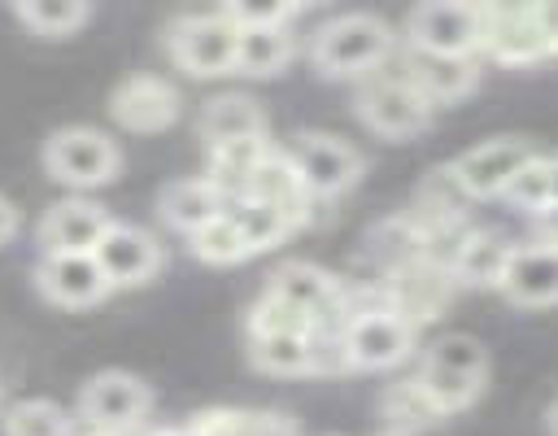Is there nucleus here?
<instances>
[{"label":"nucleus","mask_w":558,"mask_h":436,"mask_svg":"<svg viewBox=\"0 0 558 436\" xmlns=\"http://www.w3.org/2000/svg\"><path fill=\"white\" fill-rule=\"evenodd\" d=\"M414 379L427 388V397L440 405V414H462L466 405H475V397L484 392L488 379V349L466 336V331H449L436 336L423 349V362L414 371Z\"/></svg>","instance_id":"1"},{"label":"nucleus","mask_w":558,"mask_h":436,"mask_svg":"<svg viewBox=\"0 0 558 436\" xmlns=\"http://www.w3.org/2000/svg\"><path fill=\"white\" fill-rule=\"evenodd\" d=\"M392 52V31L375 13H340L323 22L310 39V61L327 78H362L375 74Z\"/></svg>","instance_id":"2"},{"label":"nucleus","mask_w":558,"mask_h":436,"mask_svg":"<svg viewBox=\"0 0 558 436\" xmlns=\"http://www.w3.org/2000/svg\"><path fill=\"white\" fill-rule=\"evenodd\" d=\"M414 323L401 318L392 305H366L353 310L336 336L340 362L353 371H388L414 353Z\"/></svg>","instance_id":"3"},{"label":"nucleus","mask_w":558,"mask_h":436,"mask_svg":"<svg viewBox=\"0 0 558 436\" xmlns=\"http://www.w3.org/2000/svg\"><path fill=\"white\" fill-rule=\"evenodd\" d=\"M270 301H279L288 314H296L310 331H323L331 323L344 327L349 318V301H344V288L336 275H327L323 266H310V262H283L279 270H270L266 279V292Z\"/></svg>","instance_id":"4"},{"label":"nucleus","mask_w":558,"mask_h":436,"mask_svg":"<svg viewBox=\"0 0 558 436\" xmlns=\"http://www.w3.org/2000/svg\"><path fill=\"white\" fill-rule=\"evenodd\" d=\"M235 35L240 31L231 26V17L222 9L218 13H187L166 31V48L183 74L218 78V74L235 70Z\"/></svg>","instance_id":"5"},{"label":"nucleus","mask_w":558,"mask_h":436,"mask_svg":"<svg viewBox=\"0 0 558 436\" xmlns=\"http://www.w3.org/2000/svg\"><path fill=\"white\" fill-rule=\"evenodd\" d=\"M44 166L57 183H70V187H100L118 174L122 166V153L118 144L96 131V126H61L48 148H44Z\"/></svg>","instance_id":"6"},{"label":"nucleus","mask_w":558,"mask_h":436,"mask_svg":"<svg viewBox=\"0 0 558 436\" xmlns=\"http://www.w3.org/2000/svg\"><path fill=\"white\" fill-rule=\"evenodd\" d=\"M536 157V144L527 135H493L475 148H466L462 157L449 161L453 183L462 187L466 201H493L510 187V179Z\"/></svg>","instance_id":"7"},{"label":"nucleus","mask_w":558,"mask_h":436,"mask_svg":"<svg viewBox=\"0 0 558 436\" xmlns=\"http://www.w3.org/2000/svg\"><path fill=\"white\" fill-rule=\"evenodd\" d=\"M405 39L414 52L432 57H480V4L432 0L405 17Z\"/></svg>","instance_id":"8"},{"label":"nucleus","mask_w":558,"mask_h":436,"mask_svg":"<svg viewBox=\"0 0 558 436\" xmlns=\"http://www.w3.org/2000/svg\"><path fill=\"white\" fill-rule=\"evenodd\" d=\"M357 118L384 140H414L432 126V105L401 74H375L357 92Z\"/></svg>","instance_id":"9"},{"label":"nucleus","mask_w":558,"mask_h":436,"mask_svg":"<svg viewBox=\"0 0 558 436\" xmlns=\"http://www.w3.org/2000/svg\"><path fill=\"white\" fill-rule=\"evenodd\" d=\"M78 410L92 427H100V436H122L135 423H144V414L153 410V392L131 371H100L87 379Z\"/></svg>","instance_id":"10"},{"label":"nucleus","mask_w":558,"mask_h":436,"mask_svg":"<svg viewBox=\"0 0 558 436\" xmlns=\"http://www.w3.org/2000/svg\"><path fill=\"white\" fill-rule=\"evenodd\" d=\"M288 157L296 161V170H301V179H305V187H310L314 201L340 196V192H349L362 179V153L349 140L327 135V131L296 135V144H292Z\"/></svg>","instance_id":"11"},{"label":"nucleus","mask_w":558,"mask_h":436,"mask_svg":"<svg viewBox=\"0 0 558 436\" xmlns=\"http://www.w3.org/2000/svg\"><path fill=\"white\" fill-rule=\"evenodd\" d=\"M480 52L501 65H536L545 57V39L532 4H480Z\"/></svg>","instance_id":"12"},{"label":"nucleus","mask_w":558,"mask_h":436,"mask_svg":"<svg viewBox=\"0 0 558 436\" xmlns=\"http://www.w3.org/2000/svg\"><path fill=\"white\" fill-rule=\"evenodd\" d=\"M453 288L458 283H453V275H449L445 262L414 257V262H401V266L388 270V301L384 305H392L401 318H410L418 327V323H432L449 305Z\"/></svg>","instance_id":"13"},{"label":"nucleus","mask_w":558,"mask_h":436,"mask_svg":"<svg viewBox=\"0 0 558 436\" xmlns=\"http://www.w3.org/2000/svg\"><path fill=\"white\" fill-rule=\"evenodd\" d=\"M179 92L170 78L161 74H131L113 87L109 96V113L118 126L135 131V135H153V131H166L174 118H179Z\"/></svg>","instance_id":"14"},{"label":"nucleus","mask_w":558,"mask_h":436,"mask_svg":"<svg viewBox=\"0 0 558 436\" xmlns=\"http://www.w3.org/2000/svg\"><path fill=\"white\" fill-rule=\"evenodd\" d=\"M96 262L109 279V288H140L161 270V244L157 235H148L144 227L131 222H113L105 231V240L96 244Z\"/></svg>","instance_id":"15"},{"label":"nucleus","mask_w":558,"mask_h":436,"mask_svg":"<svg viewBox=\"0 0 558 436\" xmlns=\"http://www.w3.org/2000/svg\"><path fill=\"white\" fill-rule=\"evenodd\" d=\"M501 296L519 310H549L558 305V249L541 240H523L510 253Z\"/></svg>","instance_id":"16"},{"label":"nucleus","mask_w":558,"mask_h":436,"mask_svg":"<svg viewBox=\"0 0 558 436\" xmlns=\"http://www.w3.org/2000/svg\"><path fill=\"white\" fill-rule=\"evenodd\" d=\"M401 78L436 109V105H453L480 87V61L475 57H432V52L410 48L401 61Z\"/></svg>","instance_id":"17"},{"label":"nucleus","mask_w":558,"mask_h":436,"mask_svg":"<svg viewBox=\"0 0 558 436\" xmlns=\"http://www.w3.org/2000/svg\"><path fill=\"white\" fill-rule=\"evenodd\" d=\"M113 227V218L96 205V201H83V196H70V201H57L44 222H39V244L48 253H96V244L105 240V231Z\"/></svg>","instance_id":"18"},{"label":"nucleus","mask_w":558,"mask_h":436,"mask_svg":"<svg viewBox=\"0 0 558 436\" xmlns=\"http://www.w3.org/2000/svg\"><path fill=\"white\" fill-rule=\"evenodd\" d=\"M514 244L497 231L484 227H466V235L458 240L453 257H449V275L458 288H480V292H501L506 266H510Z\"/></svg>","instance_id":"19"},{"label":"nucleus","mask_w":558,"mask_h":436,"mask_svg":"<svg viewBox=\"0 0 558 436\" xmlns=\"http://www.w3.org/2000/svg\"><path fill=\"white\" fill-rule=\"evenodd\" d=\"M240 201H262V205H270L279 214H288L296 227L310 218V205H314V196H310L296 161L288 153H275V148L262 157V166L253 170V179H248V187H244Z\"/></svg>","instance_id":"20"},{"label":"nucleus","mask_w":558,"mask_h":436,"mask_svg":"<svg viewBox=\"0 0 558 436\" xmlns=\"http://www.w3.org/2000/svg\"><path fill=\"white\" fill-rule=\"evenodd\" d=\"M39 288L57 305H96L109 292V279L96 253H48L39 266Z\"/></svg>","instance_id":"21"},{"label":"nucleus","mask_w":558,"mask_h":436,"mask_svg":"<svg viewBox=\"0 0 558 436\" xmlns=\"http://www.w3.org/2000/svg\"><path fill=\"white\" fill-rule=\"evenodd\" d=\"M196 131H201L205 148L235 144V140H266V113H262V105L253 96L227 92V96L205 100V109L196 118Z\"/></svg>","instance_id":"22"},{"label":"nucleus","mask_w":558,"mask_h":436,"mask_svg":"<svg viewBox=\"0 0 558 436\" xmlns=\"http://www.w3.org/2000/svg\"><path fill=\"white\" fill-rule=\"evenodd\" d=\"M157 214H161L174 231L192 235V231H201L205 222H214L218 214H227V196H222L205 174H201V179H174V183L161 187Z\"/></svg>","instance_id":"23"},{"label":"nucleus","mask_w":558,"mask_h":436,"mask_svg":"<svg viewBox=\"0 0 558 436\" xmlns=\"http://www.w3.org/2000/svg\"><path fill=\"white\" fill-rule=\"evenodd\" d=\"M248 358L266 375H310L318 371V336L288 327V331H257L248 336Z\"/></svg>","instance_id":"24"},{"label":"nucleus","mask_w":558,"mask_h":436,"mask_svg":"<svg viewBox=\"0 0 558 436\" xmlns=\"http://www.w3.org/2000/svg\"><path fill=\"white\" fill-rule=\"evenodd\" d=\"M187 436H301L279 410H201L183 427Z\"/></svg>","instance_id":"25"},{"label":"nucleus","mask_w":558,"mask_h":436,"mask_svg":"<svg viewBox=\"0 0 558 436\" xmlns=\"http://www.w3.org/2000/svg\"><path fill=\"white\" fill-rule=\"evenodd\" d=\"M240 31V26H235ZM292 61V31L288 26H244L235 35V70L253 78H270Z\"/></svg>","instance_id":"26"},{"label":"nucleus","mask_w":558,"mask_h":436,"mask_svg":"<svg viewBox=\"0 0 558 436\" xmlns=\"http://www.w3.org/2000/svg\"><path fill=\"white\" fill-rule=\"evenodd\" d=\"M379 414L388 419V432H405V436L445 423L440 405L427 397V388H423L414 375H410V379H392V384L379 392Z\"/></svg>","instance_id":"27"},{"label":"nucleus","mask_w":558,"mask_h":436,"mask_svg":"<svg viewBox=\"0 0 558 436\" xmlns=\"http://www.w3.org/2000/svg\"><path fill=\"white\" fill-rule=\"evenodd\" d=\"M227 209H231V218L240 222L248 253H266V249L283 244V240L296 231V222H292L288 214H279V209H270V205H262V201H231Z\"/></svg>","instance_id":"28"},{"label":"nucleus","mask_w":558,"mask_h":436,"mask_svg":"<svg viewBox=\"0 0 558 436\" xmlns=\"http://www.w3.org/2000/svg\"><path fill=\"white\" fill-rule=\"evenodd\" d=\"M187 244H192V257H201V262H209V266H235V262L253 257L248 244H244L240 222L231 218V209L218 214L214 222H205L201 231H192Z\"/></svg>","instance_id":"29"},{"label":"nucleus","mask_w":558,"mask_h":436,"mask_svg":"<svg viewBox=\"0 0 558 436\" xmlns=\"http://www.w3.org/2000/svg\"><path fill=\"white\" fill-rule=\"evenodd\" d=\"M519 214H527V218H541V214H549L554 209V179H549V153H536L514 179H510V187L501 192Z\"/></svg>","instance_id":"30"},{"label":"nucleus","mask_w":558,"mask_h":436,"mask_svg":"<svg viewBox=\"0 0 558 436\" xmlns=\"http://www.w3.org/2000/svg\"><path fill=\"white\" fill-rule=\"evenodd\" d=\"M13 13H17L35 35H48V39H61V35L78 31V26L92 17V9H87V4H74V0H26V4H17Z\"/></svg>","instance_id":"31"},{"label":"nucleus","mask_w":558,"mask_h":436,"mask_svg":"<svg viewBox=\"0 0 558 436\" xmlns=\"http://www.w3.org/2000/svg\"><path fill=\"white\" fill-rule=\"evenodd\" d=\"M4 436H70V419L52 401H17L4 414Z\"/></svg>","instance_id":"32"},{"label":"nucleus","mask_w":558,"mask_h":436,"mask_svg":"<svg viewBox=\"0 0 558 436\" xmlns=\"http://www.w3.org/2000/svg\"><path fill=\"white\" fill-rule=\"evenodd\" d=\"M231 26H288L296 17V4H227L222 9Z\"/></svg>","instance_id":"33"},{"label":"nucleus","mask_w":558,"mask_h":436,"mask_svg":"<svg viewBox=\"0 0 558 436\" xmlns=\"http://www.w3.org/2000/svg\"><path fill=\"white\" fill-rule=\"evenodd\" d=\"M536 9V26L545 39V57H558V0L554 4H532Z\"/></svg>","instance_id":"34"},{"label":"nucleus","mask_w":558,"mask_h":436,"mask_svg":"<svg viewBox=\"0 0 558 436\" xmlns=\"http://www.w3.org/2000/svg\"><path fill=\"white\" fill-rule=\"evenodd\" d=\"M13 231H17V209L0 196V244H9V240H13Z\"/></svg>","instance_id":"35"},{"label":"nucleus","mask_w":558,"mask_h":436,"mask_svg":"<svg viewBox=\"0 0 558 436\" xmlns=\"http://www.w3.org/2000/svg\"><path fill=\"white\" fill-rule=\"evenodd\" d=\"M549 179H554V209H558V153H549Z\"/></svg>","instance_id":"36"},{"label":"nucleus","mask_w":558,"mask_h":436,"mask_svg":"<svg viewBox=\"0 0 558 436\" xmlns=\"http://www.w3.org/2000/svg\"><path fill=\"white\" fill-rule=\"evenodd\" d=\"M549 432L558 436V401H554V410H549Z\"/></svg>","instance_id":"37"},{"label":"nucleus","mask_w":558,"mask_h":436,"mask_svg":"<svg viewBox=\"0 0 558 436\" xmlns=\"http://www.w3.org/2000/svg\"><path fill=\"white\" fill-rule=\"evenodd\" d=\"M379 436H405V432H379Z\"/></svg>","instance_id":"38"}]
</instances>
